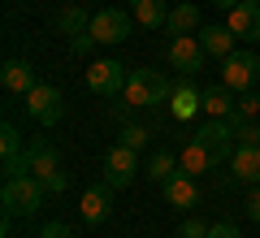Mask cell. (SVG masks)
I'll use <instances>...</instances> for the list:
<instances>
[{"label": "cell", "instance_id": "6da1fadb", "mask_svg": "<svg viewBox=\"0 0 260 238\" xmlns=\"http://www.w3.org/2000/svg\"><path fill=\"white\" fill-rule=\"evenodd\" d=\"M121 95H126L130 109H152V104H165L169 95H174V83H169L160 70H130Z\"/></svg>", "mask_w": 260, "mask_h": 238}, {"label": "cell", "instance_id": "7a4b0ae2", "mask_svg": "<svg viewBox=\"0 0 260 238\" xmlns=\"http://www.w3.org/2000/svg\"><path fill=\"white\" fill-rule=\"evenodd\" d=\"M0 203L9 217H35L39 203H44V182L35 174H22V178H5L0 186Z\"/></svg>", "mask_w": 260, "mask_h": 238}, {"label": "cell", "instance_id": "3957f363", "mask_svg": "<svg viewBox=\"0 0 260 238\" xmlns=\"http://www.w3.org/2000/svg\"><path fill=\"white\" fill-rule=\"evenodd\" d=\"M256 78H260V56L256 52H230L221 61V83L230 87V91H251L256 87Z\"/></svg>", "mask_w": 260, "mask_h": 238}, {"label": "cell", "instance_id": "277c9868", "mask_svg": "<svg viewBox=\"0 0 260 238\" xmlns=\"http://www.w3.org/2000/svg\"><path fill=\"white\" fill-rule=\"evenodd\" d=\"M26 113L39 121V126H56V121L65 117V95L56 91V87H48V83H39L35 91L26 95Z\"/></svg>", "mask_w": 260, "mask_h": 238}, {"label": "cell", "instance_id": "5b68a950", "mask_svg": "<svg viewBox=\"0 0 260 238\" xmlns=\"http://www.w3.org/2000/svg\"><path fill=\"white\" fill-rule=\"evenodd\" d=\"M139 174V152L126 143L109 147V156H104V182L117 191V186H130V178Z\"/></svg>", "mask_w": 260, "mask_h": 238}, {"label": "cell", "instance_id": "8992f818", "mask_svg": "<svg viewBox=\"0 0 260 238\" xmlns=\"http://www.w3.org/2000/svg\"><path fill=\"white\" fill-rule=\"evenodd\" d=\"M87 35H95V44H121L130 35V13L126 9H95Z\"/></svg>", "mask_w": 260, "mask_h": 238}, {"label": "cell", "instance_id": "52a82bcc", "mask_svg": "<svg viewBox=\"0 0 260 238\" xmlns=\"http://www.w3.org/2000/svg\"><path fill=\"white\" fill-rule=\"evenodd\" d=\"M169 65H174V70L178 74H195V70H200V65H204V44H200V39H191V35H174V39H169Z\"/></svg>", "mask_w": 260, "mask_h": 238}, {"label": "cell", "instance_id": "ba28073f", "mask_svg": "<svg viewBox=\"0 0 260 238\" xmlns=\"http://www.w3.org/2000/svg\"><path fill=\"white\" fill-rule=\"evenodd\" d=\"M87 87L100 91V95L126 91V65H121V61H95L91 70H87Z\"/></svg>", "mask_w": 260, "mask_h": 238}, {"label": "cell", "instance_id": "9c48e42d", "mask_svg": "<svg viewBox=\"0 0 260 238\" xmlns=\"http://www.w3.org/2000/svg\"><path fill=\"white\" fill-rule=\"evenodd\" d=\"M230 139H234V126H230V121H225V117H208L204 126H200V134H195V143H204L217 160H225V156L234 152Z\"/></svg>", "mask_w": 260, "mask_h": 238}, {"label": "cell", "instance_id": "30bf717a", "mask_svg": "<svg viewBox=\"0 0 260 238\" xmlns=\"http://www.w3.org/2000/svg\"><path fill=\"white\" fill-rule=\"evenodd\" d=\"M0 83H5V91H13V95H30L39 87V78H35V65L30 61H5L0 65Z\"/></svg>", "mask_w": 260, "mask_h": 238}, {"label": "cell", "instance_id": "8fae6325", "mask_svg": "<svg viewBox=\"0 0 260 238\" xmlns=\"http://www.w3.org/2000/svg\"><path fill=\"white\" fill-rule=\"evenodd\" d=\"M26 160H30V174H35L39 182L61 169V156H56V147L48 143V139H30V143H26Z\"/></svg>", "mask_w": 260, "mask_h": 238}, {"label": "cell", "instance_id": "7c38bea8", "mask_svg": "<svg viewBox=\"0 0 260 238\" xmlns=\"http://www.w3.org/2000/svg\"><path fill=\"white\" fill-rule=\"evenodd\" d=\"M160 186H165V203L169 208H195V203H200V186H195V178L186 174V169L174 174L169 182H160Z\"/></svg>", "mask_w": 260, "mask_h": 238}, {"label": "cell", "instance_id": "4fadbf2b", "mask_svg": "<svg viewBox=\"0 0 260 238\" xmlns=\"http://www.w3.org/2000/svg\"><path fill=\"white\" fill-rule=\"evenodd\" d=\"M230 165H234V178L247 186H260V147L256 143H239L230 152Z\"/></svg>", "mask_w": 260, "mask_h": 238}, {"label": "cell", "instance_id": "5bb4252c", "mask_svg": "<svg viewBox=\"0 0 260 238\" xmlns=\"http://www.w3.org/2000/svg\"><path fill=\"white\" fill-rule=\"evenodd\" d=\"M113 217V186L100 182L91 186V191L83 195V221H91V225H104V221Z\"/></svg>", "mask_w": 260, "mask_h": 238}, {"label": "cell", "instance_id": "9a60e30c", "mask_svg": "<svg viewBox=\"0 0 260 238\" xmlns=\"http://www.w3.org/2000/svg\"><path fill=\"white\" fill-rule=\"evenodd\" d=\"M200 95H204V91H195V87H191V74H182V78L174 83V95H169V113H174L178 121H191L195 109H200Z\"/></svg>", "mask_w": 260, "mask_h": 238}, {"label": "cell", "instance_id": "2e32d148", "mask_svg": "<svg viewBox=\"0 0 260 238\" xmlns=\"http://www.w3.org/2000/svg\"><path fill=\"white\" fill-rule=\"evenodd\" d=\"M225 26H230L239 39H251V44H256V39H260V5H247V0L234 5L230 18H225Z\"/></svg>", "mask_w": 260, "mask_h": 238}, {"label": "cell", "instance_id": "e0dca14e", "mask_svg": "<svg viewBox=\"0 0 260 238\" xmlns=\"http://www.w3.org/2000/svg\"><path fill=\"white\" fill-rule=\"evenodd\" d=\"M234 39H239V35H234L230 26H200V44H204L208 56H221V61H225V56L234 52Z\"/></svg>", "mask_w": 260, "mask_h": 238}, {"label": "cell", "instance_id": "ac0fdd59", "mask_svg": "<svg viewBox=\"0 0 260 238\" xmlns=\"http://www.w3.org/2000/svg\"><path fill=\"white\" fill-rule=\"evenodd\" d=\"M200 109H204L208 117H230V113L239 109V104H234V91L221 83V87H208V91L200 95Z\"/></svg>", "mask_w": 260, "mask_h": 238}, {"label": "cell", "instance_id": "d6986e66", "mask_svg": "<svg viewBox=\"0 0 260 238\" xmlns=\"http://www.w3.org/2000/svg\"><path fill=\"white\" fill-rule=\"evenodd\" d=\"M130 13H135V22L148 30L165 26L169 22V9H165V0H130Z\"/></svg>", "mask_w": 260, "mask_h": 238}, {"label": "cell", "instance_id": "ffe728a7", "mask_svg": "<svg viewBox=\"0 0 260 238\" xmlns=\"http://www.w3.org/2000/svg\"><path fill=\"white\" fill-rule=\"evenodd\" d=\"M178 160H182V169H186V174H208V169L217 165V156L208 152L204 143H195V139L182 147V156H178Z\"/></svg>", "mask_w": 260, "mask_h": 238}, {"label": "cell", "instance_id": "44dd1931", "mask_svg": "<svg viewBox=\"0 0 260 238\" xmlns=\"http://www.w3.org/2000/svg\"><path fill=\"white\" fill-rule=\"evenodd\" d=\"M195 26H200V9H195V5H178V9H169V22H165L169 35H191Z\"/></svg>", "mask_w": 260, "mask_h": 238}, {"label": "cell", "instance_id": "7402d4cb", "mask_svg": "<svg viewBox=\"0 0 260 238\" xmlns=\"http://www.w3.org/2000/svg\"><path fill=\"white\" fill-rule=\"evenodd\" d=\"M56 22H61V30H65V35H83V30L91 26V18H87V13L78 9V5H70V9H61V18H56Z\"/></svg>", "mask_w": 260, "mask_h": 238}, {"label": "cell", "instance_id": "603a6c76", "mask_svg": "<svg viewBox=\"0 0 260 238\" xmlns=\"http://www.w3.org/2000/svg\"><path fill=\"white\" fill-rule=\"evenodd\" d=\"M174 152H156L152 156V165H148V178H156V182H169V178H174Z\"/></svg>", "mask_w": 260, "mask_h": 238}, {"label": "cell", "instance_id": "cb8c5ba5", "mask_svg": "<svg viewBox=\"0 0 260 238\" xmlns=\"http://www.w3.org/2000/svg\"><path fill=\"white\" fill-rule=\"evenodd\" d=\"M0 156H22V134L13 121H5L0 126Z\"/></svg>", "mask_w": 260, "mask_h": 238}, {"label": "cell", "instance_id": "d4e9b609", "mask_svg": "<svg viewBox=\"0 0 260 238\" xmlns=\"http://www.w3.org/2000/svg\"><path fill=\"white\" fill-rule=\"evenodd\" d=\"M208 229H213V225H204L200 217H186L182 225H178V234H182V238H208Z\"/></svg>", "mask_w": 260, "mask_h": 238}, {"label": "cell", "instance_id": "484cf974", "mask_svg": "<svg viewBox=\"0 0 260 238\" xmlns=\"http://www.w3.org/2000/svg\"><path fill=\"white\" fill-rule=\"evenodd\" d=\"M22 174H30L26 152H22V156H5V178H22Z\"/></svg>", "mask_w": 260, "mask_h": 238}, {"label": "cell", "instance_id": "4316f807", "mask_svg": "<svg viewBox=\"0 0 260 238\" xmlns=\"http://www.w3.org/2000/svg\"><path fill=\"white\" fill-rule=\"evenodd\" d=\"M121 143H126V147H135V152H139V147L148 143V130H143V126H126V130H121Z\"/></svg>", "mask_w": 260, "mask_h": 238}, {"label": "cell", "instance_id": "83f0119b", "mask_svg": "<svg viewBox=\"0 0 260 238\" xmlns=\"http://www.w3.org/2000/svg\"><path fill=\"white\" fill-rule=\"evenodd\" d=\"M39 238H74V229L65 225V221H48V225L39 229Z\"/></svg>", "mask_w": 260, "mask_h": 238}, {"label": "cell", "instance_id": "f1b7e54d", "mask_svg": "<svg viewBox=\"0 0 260 238\" xmlns=\"http://www.w3.org/2000/svg\"><path fill=\"white\" fill-rule=\"evenodd\" d=\"M65 186H70V174H65V169H56L52 178H44V191H52V195H61Z\"/></svg>", "mask_w": 260, "mask_h": 238}, {"label": "cell", "instance_id": "f546056e", "mask_svg": "<svg viewBox=\"0 0 260 238\" xmlns=\"http://www.w3.org/2000/svg\"><path fill=\"white\" fill-rule=\"evenodd\" d=\"M239 113H243V117H256V113H260V95H256V91H243Z\"/></svg>", "mask_w": 260, "mask_h": 238}, {"label": "cell", "instance_id": "4dcf8cb0", "mask_svg": "<svg viewBox=\"0 0 260 238\" xmlns=\"http://www.w3.org/2000/svg\"><path fill=\"white\" fill-rule=\"evenodd\" d=\"M243 208H247L251 221H260V186H251V195H247V203H243Z\"/></svg>", "mask_w": 260, "mask_h": 238}, {"label": "cell", "instance_id": "1f68e13d", "mask_svg": "<svg viewBox=\"0 0 260 238\" xmlns=\"http://www.w3.org/2000/svg\"><path fill=\"white\" fill-rule=\"evenodd\" d=\"M208 238H243V234L230 225V221H221V225H213V229H208Z\"/></svg>", "mask_w": 260, "mask_h": 238}, {"label": "cell", "instance_id": "d6a6232c", "mask_svg": "<svg viewBox=\"0 0 260 238\" xmlns=\"http://www.w3.org/2000/svg\"><path fill=\"white\" fill-rule=\"evenodd\" d=\"M91 39H95V35H74V52H87V48H91Z\"/></svg>", "mask_w": 260, "mask_h": 238}, {"label": "cell", "instance_id": "836d02e7", "mask_svg": "<svg viewBox=\"0 0 260 238\" xmlns=\"http://www.w3.org/2000/svg\"><path fill=\"white\" fill-rule=\"evenodd\" d=\"M213 5H217V9H225V13H230L234 5H243V0H213Z\"/></svg>", "mask_w": 260, "mask_h": 238}, {"label": "cell", "instance_id": "e575fe53", "mask_svg": "<svg viewBox=\"0 0 260 238\" xmlns=\"http://www.w3.org/2000/svg\"><path fill=\"white\" fill-rule=\"evenodd\" d=\"M247 5H260V0H247Z\"/></svg>", "mask_w": 260, "mask_h": 238}]
</instances>
